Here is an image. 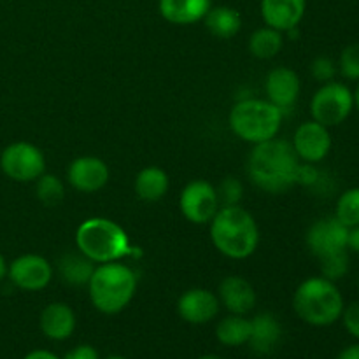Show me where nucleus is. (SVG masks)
Listing matches in <instances>:
<instances>
[{
  "instance_id": "nucleus-1",
  "label": "nucleus",
  "mask_w": 359,
  "mask_h": 359,
  "mask_svg": "<svg viewBox=\"0 0 359 359\" xmlns=\"http://www.w3.org/2000/svg\"><path fill=\"white\" fill-rule=\"evenodd\" d=\"M300 160L286 139L266 140L252 146L248 158V175L252 184L266 193H284L297 184Z\"/></svg>"
},
{
  "instance_id": "nucleus-2",
  "label": "nucleus",
  "mask_w": 359,
  "mask_h": 359,
  "mask_svg": "<svg viewBox=\"0 0 359 359\" xmlns=\"http://www.w3.org/2000/svg\"><path fill=\"white\" fill-rule=\"evenodd\" d=\"M212 245L230 259H248L259 245L255 216L241 205H224L209 223Z\"/></svg>"
},
{
  "instance_id": "nucleus-3",
  "label": "nucleus",
  "mask_w": 359,
  "mask_h": 359,
  "mask_svg": "<svg viewBox=\"0 0 359 359\" xmlns=\"http://www.w3.org/2000/svg\"><path fill=\"white\" fill-rule=\"evenodd\" d=\"M139 279L133 269L121 262L100 263L88 283V297L100 314L116 316L135 298Z\"/></svg>"
},
{
  "instance_id": "nucleus-4",
  "label": "nucleus",
  "mask_w": 359,
  "mask_h": 359,
  "mask_svg": "<svg viewBox=\"0 0 359 359\" xmlns=\"http://www.w3.org/2000/svg\"><path fill=\"white\" fill-rule=\"evenodd\" d=\"M293 309L305 325L326 328L340 321L346 300L337 283L316 276L298 284L293 294Z\"/></svg>"
},
{
  "instance_id": "nucleus-5",
  "label": "nucleus",
  "mask_w": 359,
  "mask_h": 359,
  "mask_svg": "<svg viewBox=\"0 0 359 359\" xmlns=\"http://www.w3.org/2000/svg\"><path fill=\"white\" fill-rule=\"evenodd\" d=\"M76 248L97 265L121 262L133 252L125 228L109 217L84 219L76 230Z\"/></svg>"
},
{
  "instance_id": "nucleus-6",
  "label": "nucleus",
  "mask_w": 359,
  "mask_h": 359,
  "mask_svg": "<svg viewBox=\"0 0 359 359\" xmlns=\"http://www.w3.org/2000/svg\"><path fill=\"white\" fill-rule=\"evenodd\" d=\"M284 116L286 114L266 98L248 97L231 107L228 125L235 137L256 146L279 135Z\"/></svg>"
},
{
  "instance_id": "nucleus-7",
  "label": "nucleus",
  "mask_w": 359,
  "mask_h": 359,
  "mask_svg": "<svg viewBox=\"0 0 359 359\" xmlns=\"http://www.w3.org/2000/svg\"><path fill=\"white\" fill-rule=\"evenodd\" d=\"M354 111V93L347 84L330 81L321 84L311 98V116L314 121L335 128L346 123Z\"/></svg>"
},
{
  "instance_id": "nucleus-8",
  "label": "nucleus",
  "mask_w": 359,
  "mask_h": 359,
  "mask_svg": "<svg viewBox=\"0 0 359 359\" xmlns=\"http://www.w3.org/2000/svg\"><path fill=\"white\" fill-rule=\"evenodd\" d=\"M0 170L14 182H35L46 172L44 153L35 144L18 140L0 153Z\"/></svg>"
},
{
  "instance_id": "nucleus-9",
  "label": "nucleus",
  "mask_w": 359,
  "mask_h": 359,
  "mask_svg": "<svg viewBox=\"0 0 359 359\" xmlns=\"http://www.w3.org/2000/svg\"><path fill=\"white\" fill-rule=\"evenodd\" d=\"M181 214L193 224H209L221 209L217 189L205 179L189 181L179 195Z\"/></svg>"
},
{
  "instance_id": "nucleus-10",
  "label": "nucleus",
  "mask_w": 359,
  "mask_h": 359,
  "mask_svg": "<svg viewBox=\"0 0 359 359\" xmlns=\"http://www.w3.org/2000/svg\"><path fill=\"white\" fill-rule=\"evenodd\" d=\"M53 265L41 255H21L9 263L7 279L14 287L27 293L42 291L51 284Z\"/></svg>"
},
{
  "instance_id": "nucleus-11",
  "label": "nucleus",
  "mask_w": 359,
  "mask_h": 359,
  "mask_svg": "<svg viewBox=\"0 0 359 359\" xmlns=\"http://www.w3.org/2000/svg\"><path fill=\"white\" fill-rule=\"evenodd\" d=\"M291 146H293L298 160L304 163H321L332 151V132L328 126L321 125L314 119H309L294 130Z\"/></svg>"
},
{
  "instance_id": "nucleus-12",
  "label": "nucleus",
  "mask_w": 359,
  "mask_h": 359,
  "mask_svg": "<svg viewBox=\"0 0 359 359\" xmlns=\"http://www.w3.org/2000/svg\"><path fill=\"white\" fill-rule=\"evenodd\" d=\"M347 231L335 216L321 217L309 226L305 233V244L316 258L333 255V252L347 251Z\"/></svg>"
},
{
  "instance_id": "nucleus-13",
  "label": "nucleus",
  "mask_w": 359,
  "mask_h": 359,
  "mask_svg": "<svg viewBox=\"0 0 359 359\" xmlns=\"http://www.w3.org/2000/svg\"><path fill=\"white\" fill-rule=\"evenodd\" d=\"M111 179L109 165L97 156H79L67 168V182L79 193H97L107 186Z\"/></svg>"
},
{
  "instance_id": "nucleus-14",
  "label": "nucleus",
  "mask_w": 359,
  "mask_h": 359,
  "mask_svg": "<svg viewBox=\"0 0 359 359\" xmlns=\"http://www.w3.org/2000/svg\"><path fill=\"white\" fill-rule=\"evenodd\" d=\"M221 311V302L216 293L205 287H191L177 300V314L188 325H207L214 321Z\"/></svg>"
},
{
  "instance_id": "nucleus-15",
  "label": "nucleus",
  "mask_w": 359,
  "mask_h": 359,
  "mask_svg": "<svg viewBox=\"0 0 359 359\" xmlns=\"http://www.w3.org/2000/svg\"><path fill=\"white\" fill-rule=\"evenodd\" d=\"M302 93V81L290 67H276L265 77L266 100L279 107L284 114L293 111Z\"/></svg>"
},
{
  "instance_id": "nucleus-16",
  "label": "nucleus",
  "mask_w": 359,
  "mask_h": 359,
  "mask_svg": "<svg viewBox=\"0 0 359 359\" xmlns=\"http://www.w3.org/2000/svg\"><path fill=\"white\" fill-rule=\"evenodd\" d=\"M259 13L266 27L279 32L298 28L307 13V0H262Z\"/></svg>"
},
{
  "instance_id": "nucleus-17",
  "label": "nucleus",
  "mask_w": 359,
  "mask_h": 359,
  "mask_svg": "<svg viewBox=\"0 0 359 359\" xmlns=\"http://www.w3.org/2000/svg\"><path fill=\"white\" fill-rule=\"evenodd\" d=\"M217 298L230 314L248 316L256 307V291L242 276H228L217 286Z\"/></svg>"
},
{
  "instance_id": "nucleus-18",
  "label": "nucleus",
  "mask_w": 359,
  "mask_h": 359,
  "mask_svg": "<svg viewBox=\"0 0 359 359\" xmlns=\"http://www.w3.org/2000/svg\"><path fill=\"white\" fill-rule=\"evenodd\" d=\"M76 312L63 302H53V304L46 305L39 316V328H41L42 335L55 342H63V340L70 339L76 332Z\"/></svg>"
},
{
  "instance_id": "nucleus-19",
  "label": "nucleus",
  "mask_w": 359,
  "mask_h": 359,
  "mask_svg": "<svg viewBox=\"0 0 359 359\" xmlns=\"http://www.w3.org/2000/svg\"><path fill=\"white\" fill-rule=\"evenodd\" d=\"M283 339V326L279 319L270 312H259L251 319V337H249V347L258 356H269Z\"/></svg>"
},
{
  "instance_id": "nucleus-20",
  "label": "nucleus",
  "mask_w": 359,
  "mask_h": 359,
  "mask_svg": "<svg viewBox=\"0 0 359 359\" xmlns=\"http://www.w3.org/2000/svg\"><path fill=\"white\" fill-rule=\"evenodd\" d=\"M212 0H158V11L165 21L179 27L203 21Z\"/></svg>"
},
{
  "instance_id": "nucleus-21",
  "label": "nucleus",
  "mask_w": 359,
  "mask_h": 359,
  "mask_svg": "<svg viewBox=\"0 0 359 359\" xmlns=\"http://www.w3.org/2000/svg\"><path fill=\"white\" fill-rule=\"evenodd\" d=\"M133 188H135L137 196L144 202H158L167 195L170 188V179L163 168L151 165L135 175Z\"/></svg>"
},
{
  "instance_id": "nucleus-22",
  "label": "nucleus",
  "mask_w": 359,
  "mask_h": 359,
  "mask_svg": "<svg viewBox=\"0 0 359 359\" xmlns=\"http://www.w3.org/2000/svg\"><path fill=\"white\" fill-rule=\"evenodd\" d=\"M205 28L217 39H231L241 32L242 16L235 7L212 6L203 18Z\"/></svg>"
},
{
  "instance_id": "nucleus-23",
  "label": "nucleus",
  "mask_w": 359,
  "mask_h": 359,
  "mask_svg": "<svg viewBox=\"0 0 359 359\" xmlns=\"http://www.w3.org/2000/svg\"><path fill=\"white\" fill-rule=\"evenodd\" d=\"M95 266H97V263H93L81 252H77V255L69 252L58 259V276L69 286H88L95 272Z\"/></svg>"
},
{
  "instance_id": "nucleus-24",
  "label": "nucleus",
  "mask_w": 359,
  "mask_h": 359,
  "mask_svg": "<svg viewBox=\"0 0 359 359\" xmlns=\"http://www.w3.org/2000/svg\"><path fill=\"white\" fill-rule=\"evenodd\" d=\"M251 337V319L245 316L228 314L216 326V339L224 347L248 346Z\"/></svg>"
},
{
  "instance_id": "nucleus-25",
  "label": "nucleus",
  "mask_w": 359,
  "mask_h": 359,
  "mask_svg": "<svg viewBox=\"0 0 359 359\" xmlns=\"http://www.w3.org/2000/svg\"><path fill=\"white\" fill-rule=\"evenodd\" d=\"M249 53L258 60H272L280 53L284 46L283 32L272 27H262L249 37Z\"/></svg>"
},
{
  "instance_id": "nucleus-26",
  "label": "nucleus",
  "mask_w": 359,
  "mask_h": 359,
  "mask_svg": "<svg viewBox=\"0 0 359 359\" xmlns=\"http://www.w3.org/2000/svg\"><path fill=\"white\" fill-rule=\"evenodd\" d=\"M35 193H37L39 202L48 207H55L65 198V182L55 174H42L35 181Z\"/></svg>"
},
{
  "instance_id": "nucleus-27",
  "label": "nucleus",
  "mask_w": 359,
  "mask_h": 359,
  "mask_svg": "<svg viewBox=\"0 0 359 359\" xmlns=\"http://www.w3.org/2000/svg\"><path fill=\"white\" fill-rule=\"evenodd\" d=\"M335 217L347 228L359 224V188H349L340 193L335 205Z\"/></svg>"
},
{
  "instance_id": "nucleus-28",
  "label": "nucleus",
  "mask_w": 359,
  "mask_h": 359,
  "mask_svg": "<svg viewBox=\"0 0 359 359\" xmlns=\"http://www.w3.org/2000/svg\"><path fill=\"white\" fill-rule=\"evenodd\" d=\"M319 270H321V276L325 279L339 283L349 272V255H347V251H340L323 256V258H319Z\"/></svg>"
},
{
  "instance_id": "nucleus-29",
  "label": "nucleus",
  "mask_w": 359,
  "mask_h": 359,
  "mask_svg": "<svg viewBox=\"0 0 359 359\" xmlns=\"http://www.w3.org/2000/svg\"><path fill=\"white\" fill-rule=\"evenodd\" d=\"M339 72L344 79L347 81H359V42L346 46L340 53L339 63Z\"/></svg>"
},
{
  "instance_id": "nucleus-30",
  "label": "nucleus",
  "mask_w": 359,
  "mask_h": 359,
  "mask_svg": "<svg viewBox=\"0 0 359 359\" xmlns=\"http://www.w3.org/2000/svg\"><path fill=\"white\" fill-rule=\"evenodd\" d=\"M217 189V196H219L221 207L224 205H241V200L244 196V186L238 179L226 177L219 184Z\"/></svg>"
},
{
  "instance_id": "nucleus-31",
  "label": "nucleus",
  "mask_w": 359,
  "mask_h": 359,
  "mask_svg": "<svg viewBox=\"0 0 359 359\" xmlns=\"http://www.w3.org/2000/svg\"><path fill=\"white\" fill-rule=\"evenodd\" d=\"M337 72H339V67L328 56H318L314 58V62L311 63V74L318 83L325 84L330 81H335Z\"/></svg>"
},
{
  "instance_id": "nucleus-32",
  "label": "nucleus",
  "mask_w": 359,
  "mask_h": 359,
  "mask_svg": "<svg viewBox=\"0 0 359 359\" xmlns=\"http://www.w3.org/2000/svg\"><path fill=\"white\" fill-rule=\"evenodd\" d=\"M340 321L344 323V328H346V332L349 333L353 339L359 340V300L346 305Z\"/></svg>"
},
{
  "instance_id": "nucleus-33",
  "label": "nucleus",
  "mask_w": 359,
  "mask_h": 359,
  "mask_svg": "<svg viewBox=\"0 0 359 359\" xmlns=\"http://www.w3.org/2000/svg\"><path fill=\"white\" fill-rule=\"evenodd\" d=\"M319 182V170L316 168L314 163H300L297 175V184L304 186H314Z\"/></svg>"
},
{
  "instance_id": "nucleus-34",
  "label": "nucleus",
  "mask_w": 359,
  "mask_h": 359,
  "mask_svg": "<svg viewBox=\"0 0 359 359\" xmlns=\"http://www.w3.org/2000/svg\"><path fill=\"white\" fill-rule=\"evenodd\" d=\"M62 359H100V354L90 344H81V346L72 347Z\"/></svg>"
},
{
  "instance_id": "nucleus-35",
  "label": "nucleus",
  "mask_w": 359,
  "mask_h": 359,
  "mask_svg": "<svg viewBox=\"0 0 359 359\" xmlns=\"http://www.w3.org/2000/svg\"><path fill=\"white\" fill-rule=\"evenodd\" d=\"M347 251L359 255V224L347 231Z\"/></svg>"
},
{
  "instance_id": "nucleus-36",
  "label": "nucleus",
  "mask_w": 359,
  "mask_h": 359,
  "mask_svg": "<svg viewBox=\"0 0 359 359\" xmlns=\"http://www.w3.org/2000/svg\"><path fill=\"white\" fill-rule=\"evenodd\" d=\"M23 359H62V358L56 356L55 353H51V351L48 349H35V351H30L28 354H25Z\"/></svg>"
},
{
  "instance_id": "nucleus-37",
  "label": "nucleus",
  "mask_w": 359,
  "mask_h": 359,
  "mask_svg": "<svg viewBox=\"0 0 359 359\" xmlns=\"http://www.w3.org/2000/svg\"><path fill=\"white\" fill-rule=\"evenodd\" d=\"M337 359H359V342L344 347L339 353V356H337Z\"/></svg>"
},
{
  "instance_id": "nucleus-38",
  "label": "nucleus",
  "mask_w": 359,
  "mask_h": 359,
  "mask_svg": "<svg viewBox=\"0 0 359 359\" xmlns=\"http://www.w3.org/2000/svg\"><path fill=\"white\" fill-rule=\"evenodd\" d=\"M7 272H9V263H7V259L4 258V255L0 252V283H2L4 279H7Z\"/></svg>"
},
{
  "instance_id": "nucleus-39",
  "label": "nucleus",
  "mask_w": 359,
  "mask_h": 359,
  "mask_svg": "<svg viewBox=\"0 0 359 359\" xmlns=\"http://www.w3.org/2000/svg\"><path fill=\"white\" fill-rule=\"evenodd\" d=\"M353 93H354V109L359 112V81L356 84V90H354Z\"/></svg>"
},
{
  "instance_id": "nucleus-40",
  "label": "nucleus",
  "mask_w": 359,
  "mask_h": 359,
  "mask_svg": "<svg viewBox=\"0 0 359 359\" xmlns=\"http://www.w3.org/2000/svg\"><path fill=\"white\" fill-rule=\"evenodd\" d=\"M196 359H221V358L216 356V354H203V356H200Z\"/></svg>"
},
{
  "instance_id": "nucleus-41",
  "label": "nucleus",
  "mask_w": 359,
  "mask_h": 359,
  "mask_svg": "<svg viewBox=\"0 0 359 359\" xmlns=\"http://www.w3.org/2000/svg\"><path fill=\"white\" fill-rule=\"evenodd\" d=\"M105 359H126V358H123V356H119V354H112V356H107Z\"/></svg>"
},
{
  "instance_id": "nucleus-42",
  "label": "nucleus",
  "mask_w": 359,
  "mask_h": 359,
  "mask_svg": "<svg viewBox=\"0 0 359 359\" xmlns=\"http://www.w3.org/2000/svg\"><path fill=\"white\" fill-rule=\"evenodd\" d=\"M358 287H359V279H358Z\"/></svg>"
}]
</instances>
